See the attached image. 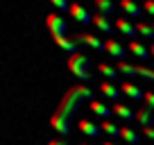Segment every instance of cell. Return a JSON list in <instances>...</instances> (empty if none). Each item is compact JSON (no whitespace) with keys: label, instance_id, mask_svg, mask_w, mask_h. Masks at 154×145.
Returning a JSON list of instances; mask_svg holds the SVG:
<instances>
[{"label":"cell","instance_id":"cell-31","mask_svg":"<svg viewBox=\"0 0 154 145\" xmlns=\"http://www.w3.org/2000/svg\"><path fill=\"white\" fill-rule=\"evenodd\" d=\"M152 27H154V20H152Z\"/></svg>","mask_w":154,"mask_h":145},{"label":"cell","instance_id":"cell-9","mask_svg":"<svg viewBox=\"0 0 154 145\" xmlns=\"http://www.w3.org/2000/svg\"><path fill=\"white\" fill-rule=\"evenodd\" d=\"M118 7H120L122 11H127V16H131V18H138V16L143 14V7L136 5V0H120Z\"/></svg>","mask_w":154,"mask_h":145},{"label":"cell","instance_id":"cell-8","mask_svg":"<svg viewBox=\"0 0 154 145\" xmlns=\"http://www.w3.org/2000/svg\"><path fill=\"white\" fill-rule=\"evenodd\" d=\"M93 25H95L102 34H109V36L116 32V25H111L109 18H106V16H102V14H93Z\"/></svg>","mask_w":154,"mask_h":145},{"label":"cell","instance_id":"cell-17","mask_svg":"<svg viewBox=\"0 0 154 145\" xmlns=\"http://www.w3.org/2000/svg\"><path fill=\"white\" fill-rule=\"evenodd\" d=\"M93 5H95L97 14H102V16H109V14L116 11V5L111 2V0H93Z\"/></svg>","mask_w":154,"mask_h":145},{"label":"cell","instance_id":"cell-4","mask_svg":"<svg viewBox=\"0 0 154 145\" xmlns=\"http://www.w3.org/2000/svg\"><path fill=\"white\" fill-rule=\"evenodd\" d=\"M118 70L120 72H127V75H140V77L145 79H152L154 82V70L147 66H134V63H127V61H118Z\"/></svg>","mask_w":154,"mask_h":145},{"label":"cell","instance_id":"cell-10","mask_svg":"<svg viewBox=\"0 0 154 145\" xmlns=\"http://www.w3.org/2000/svg\"><path fill=\"white\" fill-rule=\"evenodd\" d=\"M116 29L120 34H125V36H138V32H136V25L134 23H129L127 18H116Z\"/></svg>","mask_w":154,"mask_h":145},{"label":"cell","instance_id":"cell-15","mask_svg":"<svg viewBox=\"0 0 154 145\" xmlns=\"http://www.w3.org/2000/svg\"><path fill=\"white\" fill-rule=\"evenodd\" d=\"M120 138L127 145H138L140 143V134H136L131 127H120Z\"/></svg>","mask_w":154,"mask_h":145},{"label":"cell","instance_id":"cell-12","mask_svg":"<svg viewBox=\"0 0 154 145\" xmlns=\"http://www.w3.org/2000/svg\"><path fill=\"white\" fill-rule=\"evenodd\" d=\"M120 91L125 93L127 97H131V100H143V97H145V91H143V88H138L136 84H131V82H125L120 86Z\"/></svg>","mask_w":154,"mask_h":145},{"label":"cell","instance_id":"cell-24","mask_svg":"<svg viewBox=\"0 0 154 145\" xmlns=\"http://www.w3.org/2000/svg\"><path fill=\"white\" fill-rule=\"evenodd\" d=\"M143 9H145V14H149L154 18V0H145V2H143Z\"/></svg>","mask_w":154,"mask_h":145},{"label":"cell","instance_id":"cell-2","mask_svg":"<svg viewBox=\"0 0 154 145\" xmlns=\"http://www.w3.org/2000/svg\"><path fill=\"white\" fill-rule=\"evenodd\" d=\"M45 27H48L50 36L54 39V43H57L63 52H68V54L79 52V50H77V43L70 39V36H66V20H63L59 14L52 11V14L45 16Z\"/></svg>","mask_w":154,"mask_h":145},{"label":"cell","instance_id":"cell-27","mask_svg":"<svg viewBox=\"0 0 154 145\" xmlns=\"http://www.w3.org/2000/svg\"><path fill=\"white\" fill-rule=\"evenodd\" d=\"M48 145H68V143H66V140H61V138H52Z\"/></svg>","mask_w":154,"mask_h":145},{"label":"cell","instance_id":"cell-3","mask_svg":"<svg viewBox=\"0 0 154 145\" xmlns=\"http://www.w3.org/2000/svg\"><path fill=\"white\" fill-rule=\"evenodd\" d=\"M68 70L79 77L82 82H93V75H91V59L82 52H75L68 57Z\"/></svg>","mask_w":154,"mask_h":145},{"label":"cell","instance_id":"cell-26","mask_svg":"<svg viewBox=\"0 0 154 145\" xmlns=\"http://www.w3.org/2000/svg\"><path fill=\"white\" fill-rule=\"evenodd\" d=\"M140 131H143V136H145V138H149V140L154 143V127H143Z\"/></svg>","mask_w":154,"mask_h":145},{"label":"cell","instance_id":"cell-6","mask_svg":"<svg viewBox=\"0 0 154 145\" xmlns=\"http://www.w3.org/2000/svg\"><path fill=\"white\" fill-rule=\"evenodd\" d=\"M68 14H70V16H72L75 20L84 23V25L93 23V16H91V11H88V9H86L84 5H79V2H72V5L68 7Z\"/></svg>","mask_w":154,"mask_h":145},{"label":"cell","instance_id":"cell-7","mask_svg":"<svg viewBox=\"0 0 154 145\" xmlns=\"http://www.w3.org/2000/svg\"><path fill=\"white\" fill-rule=\"evenodd\" d=\"M136 122L140 125V129H143V127H154V111L149 106L143 104L138 111H136Z\"/></svg>","mask_w":154,"mask_h":145},{"label":"cell","instance_id":"cell-25","mask_svg":"<svg viewBox=\"0 0 154 145\" xmlns=\"http://www.w3.org/2000/svg\"><path fill=\"white\" fill-rule=\"evenodd\" d=\"M50 2H52L57 9H61V11H63V9L68 11V7H70V5H68V0H50Z\"/></svg>","mask_w":154,"mask_h":145},{"label":"cell","instance_id":"cell-1","mask_svg":"<svg viewBox=\"0 0 154 145\" xmlns=\"http://www.w3.org/2000/svg\"><path fill=\"white\" fill-rule=\"evenodd\" d=\"M93 100H95V97H93V91L88 86H84V84H75V86H70L66 93H63L59 106L54 109L52 118H50L52 129L59 131L61 136H66L68 131H70L72 118L77 116L79 104H82V102H93Z\"/></svg>","mask_w":154,"mask_h":145},{"label":"cell","instance_id":"cell-13","mask_svg":"<svg viewBox=\"0 0 154 145\" xmlns=\"http://www.w3.org/2000/svg\"><path fill=\"white\" fill-rule=\"evenodd\" d=\"M111 109H113V113H116L118 118H122V120H127V122H129V120H136V111H131L127 104H120V102H116Z\"/></svg>","mask_w":154,"mask_h":145},{"label":"cell","instance_id":"cell-18","mask_svg":"<svg viewBox=\"0 0 154 145\" xmlns=\"http://www.w3.org/2000/svg\"><path fill=\"white\" fill-rule=\"evenodd\" d=\"M91 111L95 113V116H100V118H104V120H109V113L113 111V109H109L106 104H102V102L93 100V102H91Z\"/></svg>","mask_w":154,"mask_h":145},{"label":"cell","instance_id":"cell-11","mask_svg":"<svg viewBox=\"0 0 154 145\" xmlns=\"http://www.w3.org/2000/svg\"><path fill=\"white\" fill-rule=\"evenodd\" d=\"M104 45H106V52L109 54H113L116 59H118V61H125V48H122L120 43H118V41L116 39H109V41H104Z\"/></svg>","mask_w":154,"mask_h":145},{"label":"cell","instance_id":"cell-30","mask_svg":"<svg viewBox=\"0 0 154 145\" xmlns=\"http://www.w3.org/2000/svg\"><path fill=\"white\" fill-rule=\"evenodd\" d=\"M79 145H88V143H79Z\"/></svg>","mask_w":154,"mask_h":145},{"label":"cell","instance_id":"cell-23","mask_svg":"<svg viewBox=\"0 0 154 145\" xmlns=\"http://www.w3.org/2000/svg\"><path fill=\"white\" fill-rule=\"evenodd\" d=\"M145 106H149V109H152L154 111V91H145Z\"/></svg>","mask_w":154,"mask_h":145},{"label":"cell","instance_id":"cell-29","mask_svg":"<svg viewBox=\"0 0 154 145\" xmlns=\"http://www.w3.org/2000/svg\"><path fill=\"white\" fill-rule=\"evenodd\" d=\"M149 52H152V57H154V43H152V45H149Z\"/></svg>","mask_w":154,"mask_h":145},{"label":"cell","instance_id":"cell-16","mask_svg":"<svg viewBox=\"0 0 154 145\" xmlns=\"http://www.w3.org/2000/svg\"><path fill=\"white\" fill-rule=\"evenodd\" d=\"M79 131H82V134H86V136H91V138H95L102 129L95 125V122H91V120H79Z\"/></svg>","mask_w":154,"mask_h":145},{"label":"cell","instance_id":"cell-14","mask_svg":"<svg viewBox=\"0 0 154 145\" xmlns=\"http://www.w3.org/2000/svg\"><path fill=\"white\" fill-rule=\"evenodd\" d=\"M127 50H129L131 54H136L138 59H147V57H152V52H149L147 48H145L143 43H138V41H129V45H127Z\"/></svg>","mask_w":154,"mask_h":145},{"label":"cell","instance_id":"cell-19","mask_svg":"<svg viewBox=\"0 0 154 145\" xmlns=\"http://www.w3.org/2000/svg\"><path fill=\"white\" fill-rule=\"evenodd\" d=\"M100 91L104 93L106 97H111V100H118V97H120V93H122L120 88H116L111 82H102V84H100Z\"/></svg>","mask_w":154,"mask_h":145},{"label":"cell","instance_id":"cell-21","mask_svg":"<svg viewBox=\"0 0 154 145\" xmlns=\"http://www.w3.org/2000/svg\"><path fill=\"white\" fill-rule=\"evenodd\" d=\"M97 70H100L102 75H106L109 79H116V77H118V72H120L116 66H109V63H97Z\"/></svg>","mask_w":154,"mask_h":145},{"label":"cell","instance_id":"cell-28","mask_svg":"<svg viewBox=\"0 0 154 145\" xmlns=\"http://www.w3.org/2000/svg\"><path fill=\"white\" fill-rule=\"evenodd\" d=\"M102 145H118V143H113V140H104Z\"/></svg>","mask_w":154,"mask_h":145},{"label":"cell","instance_id":"cell-22","mask_svg":"<svg viewBox=\"0 0 154 145\" xmlns=\"http://www.w3.org/2000/svg\"><path fill=\"white\" fill-rule=\"evenodd\" d=\"M100 129L104 131V134H109V136H120V127L113 125L111 120H104V122L100 125Z\"/></svg>","mask_w":154,"mask_h":145},{"label":"cell","instance_id":"cell-5","mask_svg":"<svg viewBox=\"0 0 154 145\" xmlns=\"http://www.w3.org/2000/svg\"><path fill=\"white\" fill-rule=\"evenodd\" d=\"M72 41H75V43H82V45H88V48H93L95 52H102V50H106L104 41H100L95 34L79 32V34H72Z\"/></svg>","mask_w":154,"mask_h":145},{"label":"cell","instance_id":"cell-20","mask_svg":"<svg viewBox=\"0 0 154 145\" xmlns=\"http://www.w3.org/2000/svg\"><path fill=\"white\" fill-rule=\"evenodd\" d=\"M136 32L138 34H143L145 39H154V27H152V23H143V20H136Z\"/></svg>","mask_w":154,"mask_h":145}]
</instances>
